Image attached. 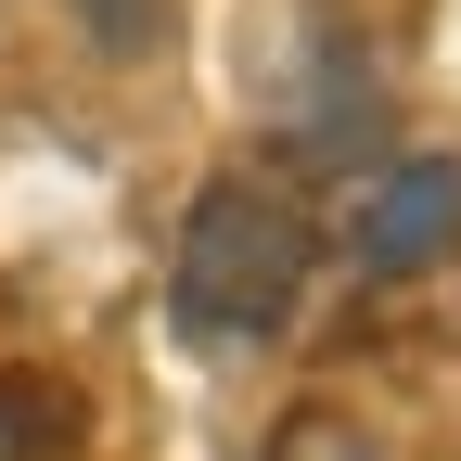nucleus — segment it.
<instances>
[{
	"label": "nucleus",
	"instance_id": "obj_1",
	"mask_svg": "<svg viewBox=\"0 0 461 461\" xmlns=\"http://www.w3.org/2000/svg\"><path fill=\"white\" fill-rule=\"evenodd\" d=\"M308 269H321V218L282 180H205L180 244H167V321L193 346H218V359L269 346V333H295Z\"/></svg>",
	"mask_w": 461,
	"mask_h": 461
},
{
	"label": "nucleus",
	"instance_id": "obj_2",
	"mask_svg": "<svg viewBox=\"0 0 461 461\" xmlns=\"http://www.w3.org/2000/svg\"><path fill=\"white\" fill-rule=\"evenodd\" d=\"M448 244H461V154H397V167H372L346 193V257L372 282H411Z\"/></svg>",
	"mask_w": 461,
	"mask_h": 461
},
{
	"label": "nucleus",
	"instance_id": "obj_3",
	"mask_svg": "<svg viewBox=\"0 0 461 461\" xmlns=\"http://www.w3.org/2000/svg\"><path fill=\"white\" fill-rule=\"evenodd\" d=\"M0 461H65V423H51L26 384H0Z\"/></svg>",
	"mask_w": 461,
	"mask_h": 461
},
{
	"label": "nucleus",
	"instance_id": "obj_4",
	"mask_svg": "<svg viewBox=\"0 0 461 461\" xmlns=\"http://www.w3.org/2000/svg\"><path fill=\"white\" fill-rule=\"evenodd\" d=\"M77 26H90L103 51H141V39L167 26V0H77Z\"/></svg>",
	"mask_w": 461,
	"mask_h": 461
}]
</instances>
